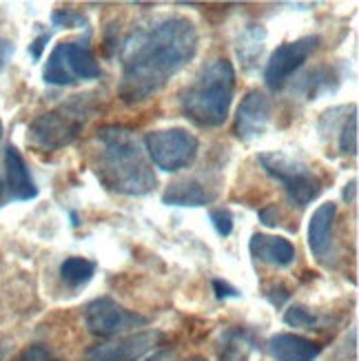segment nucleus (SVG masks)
Masks as SVG:
<instances>
[{"label": "nucleus", "mask_w": 359, "mask_h": 361, "mask_svg": "<svg viewBox=\"0 0 359 361\" xmlns=\"http://www.w3.org/2000/svg\"><path fill=\"white\" fill-rule=\"evenodd\" d=\"M197 47V29L184 16H171L151 27L135 29L120 47L118 98L129 106L149 100L189 65Z\"/></svg>", "instance_id": "obj_1"}, {"label": "nucleus", "mask_w": 359, "mask_h": 361, "mask_svg": "<svg viewBox=\"0 0 359 361\" xmlns=\"http://www.w3.org/2000/svg\"><path fill=\"white\" fill-rule=\"evenodd\" d=\"M93 171L109 191L131 197L149 195L158 178L140 137L122 124H107L96 135Z\"/></svg>", "instance_id": "obj_2"}, {"label": "nucleus", "mask_w": 359, "mask_h": 361, "mask_svg": "<svg viewBox=\"0 0 359 361\" xmlns=\"http://www.w3.org/2000/svg\"><path fill=\"white\" fill-rule=\"evenodd\" d=\"M233 93H236V69L231 60L217 58L195 75V80L180 93V109L186 120L202 129H217L229 118Z\"/></svg>", "instance_id": "obj_3"}, {"label": "nucleus", "mask_w": 359, "mask_h": 361, "mask_svg": "<svg viewBox=\"0 0 359 361\" xmlns=\"http://www.w3.org/2000/svg\"><path fill=\"white\" fill-rule=\"evenodd\" d=\"M98 111V93H75L29 124V142L42 151H58L75 142Z\"/></svg>", "instance_id": "obj_4"}, {"label": "nucleus", "mask_w": 359, "mask_h": 361, "mask_svg": "<svg viewBox=\"0 0 359 361\" xmlns=\"http://www.w3.org/2000/svg\"><path fill=\"white\" fill-rule=\"evenodd\" d=\"M257 162L264 169V173L282 184L286 200L293 207L304 209L320 197L324 184L313 166H308L306 162L291 158L282 151H264L257 155Z\"/></svg>", "instance_id": "obj_5"}, {"label": "nucleus", "mask_w": 359, "mask_h": 361, "mask_svg": "<svg viewBox=\"0 0 359 361\" xmlns=\"http://www.w3.org/2000/svg\"><path fill=\"white\" fill-rule=\"evenodd\" d=\"M142 145L151 166L164 171V173H180V171L193 166L200 153V140L182 127L149 131Z\"/></svg>", "instance_id": "obj_6"}, {"label": "nucleus", "mask_w": 359, "mask_h": 361, "mask_svg": "<svg viewBox=\"0 0 359 361\" xmlns=\"http://www.w3.org/2000/svg\"><path fill=\"white\" fill-rule=\"evenodd\" d=\"M102 75L96 56L83 42H58L42 69V80L51 87H71Z\"/></svg>", "instance_id": "obj_7"}, {"label": "nucleus", "mask_w": 359, "mask_h": 361, "mask_svg": "<svg viewBox=\"0 0 359 361\" xmlns=\"http://www.w3.org/2000/svg\"><path fill=\"white\" fill-rule=\"evenodd\" d=\"M320 36H302L298 40L279 44L264 69V85L271 91H282L293 80V75L306 65L308 58L320 49Z\"/></svg>", "instance_id": "obj_8"}, {"label": "nucleus", "mask_w": 359, "mask_h": 361, "mask_svg": "<svg viewBox=\"0 0 359 361\" xmlns=\"http://www.w3.org/2000/svg\"><path fill=\"white\" fill-rule=\"evenodd\" d=\"M85 326L96 337H116L133 331V328L147 326V317L127 310L118 302H114L111 297H100V300H93L85 308Z\"/></svg>", "instance_id": "obj_9"}, {"label": "nucleus", "mask_w": 359, "mask_h": 361, "mask_svg": "<svg viewBox=\"0 0 359 361\" xmlns=\"http://www.w3.org/2000/svg\"><path fill=\"white\" fill-rule=\"evenodd\" d=\"M271 116H273V100L264 91L251 89L238 106L236 122H233V133L242 142H253V140L267 133Z\"/></svg>", "instance_id": "obj_10"}, {"label": "nucleus", "mask_w": 359, "mask_h": 361, "mask_svg": "<svg viewBox=\"0 0 359 361\" xmlns=\"http://www.w3.org/2000/svg\"><path fill=\"white\" fill-rule=\"evenodd\" d=\"M162 341L160 331H142L116 341L98 343L85 353V361H138Z\"/></svg>", "instance_id": "obj_11"}, {"label": "nucleus", "mask_w": 359, "mask_h": 361, "mask_svg": "<svg viewBox=\"0 0 359 361\" xmlns=\"http://www.w3.org/2000/svg\"><path fill=\"white\" fill-rule=\"evenodd\" d=\"M5 180H7V197L13 202H29L38 197V186L29 173V166L20 151L13 145H7L5 149Z\"/></svg>", "instance_id": "obj_12"}, {"label": "nucleus", "mask_w": 359, "mask_h": 361, "mask_svg": "<svg viewBox=\"0 0 359 361\" xmlns=\"http://www.w3.org/2000/svg\"><path fill=\"white\" fill-rule=\"evenodd\" d=\"M248 250L251 255L269 266H277V269H288L295 262V246L291 240L282 238V235H264L255 233L251 242H248Z\"/></svg>", "instance_id": "obj_13"}, {"label": "nucleus", "mask_w": 359, "mask_h": 361, "mask_svg": "<svg viewBox=\"0 0 359 361\" xmlns=\"http://www.w3.org/2000/svg\"><path fill=\"white\" fill-rule=\"evenodd\" d=\"M217 200V188L209 186L197 178L174 182L162 193V204L166 207H207Z\"/></svg>", "instance_id": "obj_14"}, {"label": "nucleus", "mask_w": 359, "mask_h": 361, "mask_svg": "<svg viewBox=\"0 0 359 361\" xmlns=\"http://www.w3.org/2000/svg\"><path fill=\"white\" fill-rule=\"evenodd\" d=\"M269 353L275 361H315L322 346L295 333H277L269 339Z\"/></svg>", "instance_id": "obj_15"}, {"label": "nucleus", "mask_w": 359, "mask_h": 361, "mask_svg": "<svg viewBox=\"0 0 359 361\" xmlns=\"http://www.w3.org/2000/svg\"><path fill=\"white\" fill-rule=\"evenodd\" d=\"M337 217V204L324 202L313 211L308 222V248L315 257H324L329 253L333 242V228Z\"/></svg>", "instance_id": "obj_16"}, {"label": "nucleus", "mask_w": 359, "mask_h": 361, "mask_svg": "<svg viewBox=\"0 0 359 361\" xmlns=\"http://www.w3.org/2000/svg\"><path fill=\"white\" fill-rule=\"evenodd\" d=\"M339 82L341 80L333 67H317L300 78L298 85L293 87V93H298L304 100H317L324 93L335 91Z\"/></svg>", "instance_id": "obj_17"}, {"label": "nucleus", "mask_w": 359, "mask_h": 361, "mask_svg": "<svg viewBox=\"0 0 359 361\" xmlns=\"http://www.w3.org/2000/svg\"><path fill=\"white\" fill-rule=\"evenodd\" d=\"M267 44V29L262 25H246L236 40V54L244 69H255Z\"/></svg>", "instance_id": "obj_18"}, {"label": "nucleus", "mask_w": 359, "mask_h": 361, "mask_svg": "<svg viewBox=\"0 0 359 361\" xmlns=\"http://www.w3.org/2000/svg\"><path fill=\"white\" fill-rule=\"evenodd\" d=\"M255 350V337L246 328H229L220 341V361H248Z\"/></svg>", "instance_id": "obj_19"}, {"label": "nucleus", "mask_w": 359, "mask_h": 361, "mask_svg": "<svg viewBox=\"0 0 359 361\" xmlns=\"http://www.w3.org/2000/svg\"><path fill=\"white\" fill-rule=\"evenodd\" d=\"M96 275V262L85 257H67L60 264V279L69 288H83Z\"/></svg>", "instance_id": "obj_20"}, {"label": "nucleus", "mask_w": 359, "mask_h": 361, "mask_svg": "<svg viewBox=\"0 0 359 361\" xmlns=\"http://www.w3.org/2000/svg\"><path fill=\"white\" fill-rule=\"evenodd\" d=\"M357 106L346 116V120L341 122V127L337 131V147L341 155H357L359 149V127H357Z\"/></svg>", "instance_id": "obj_21"}, {"label": "nucleus", "mask_w": 359, "mask_h": 361, "mask_svg": "<svg viewBox=\"0 0 359 361\" xmlns=\"http://www.w3.org/2000/svg\"><path fill=\"white\" fill-rule=\"evenodd\" d=\"M284 322L291 328H304V331H313V328L317 326V315H315L313 310H308L306 306L295 304V306H291L284 312Z\"/></svg>", "instance_id": "obj_22"}, {"label": "nucleus", "mask_w": 359, "mask_h": 361, "mask_svg": "<svg viewBox=\"0 0 359 361\" xmlns=\"http://www.w3.org/2000/svg\"><path fill=\"white\" fill-rule=\"evenodd\" d=\"M209 219L220 238H229L233 233V213L229 209H213L209 213Z\"/></svg>", "instance_id": "obj_23"}, {"label": "nucleus", "mask_w": 359, "mask_h": 361, "mask_svg": "<svg viewBox=\"0 0 359 361\" xmlns=\"http://www.w3.org/2000/svg\"><path fill=\"white\" fill-rule=\"evenodd\" d=\"M51 23L56 27H65V29H73V27H87V18L80 11H69V9H58L51 13Z\"/></svg>", "instance_id": "obj_24"}, {"label": "nucleus", "mask_w": 359, "mask_h": 361, "mask_svg": "<svg viewBox=\"0 0 359 361\" xmlns=\"http://www.w3.org/2000/svg\"><path fill=\"white\" fill-rule=\"evenodd\" d=\"M18 361H58L56 355L51 353V348H47L44 343H31V346H27Z\"/></svg>", "instance_id": "obj_25"}, {"label": "nucleus", "mask_w": 359, "mask_h": 361, "mask_svg": "<svg viewBox=\"0 0 359 361\" xmlns=\"http://www.w3.org/2000/svg\"><path fill=\"white\" fill-rule=\"evenodd\" d=\"M213 290L217 300H231V297H240V290L236 286H231L224 279H213Z\"/></svg>", "instance_id": "obj_26"}, {"label": "nucleus", "mask_w": 359, "mask_h": 361, "mask_svg": "<svg viewBox=\"0 0 359 361\" xmlns=\"http://www.w3.org/2000/svg\"><path fill=\"white\" fill-rule=\"evenodd\" d=\"M257 217H260V222L264 224V226H269V228H275L279 222V211H277V207L275 204H269V207H264L262 211H257Z\"/></svg>", "instance_id": "obj_27"}, {"label": "nucleus", "mask_w": 359, "mask_h": 361, "mask_svg": "<svg viewBox=\"0 0 359 361\" xmlns=\"http://www.w3.org/2000/svg\"><path fill=\"white\" fill-rule=\"evenodd\" d=\"M267 297H269V302L273 306H282L288 300V297H291V290L286 286H282V284H275L273 288H269Z\"/></svg>", "instance_id": "obj_28"}, {"label": "nucleus", "mask_w": 359, "mask_h": 361, "mask_svg": "<svg viewBox=\"0 0 359 361\" xmlns=\"http://www.w3.org/2000/svg\"><path fill=\"white\" fill-rule=\"evenodd\" d=\"M13 56V42L7 38H0V71L7 67V62Z\"/></svg>", "instance_id": "obj_29"}, {"label": "nucleus", "mask_w": 359, "mask_h": 361, "mask_svg": "<svg viewBox=\"0 0 359 361\" xmlns=\"http://www.w3.org/2000/svg\"><path fill=\"white\" fill-rule=\"evenodd\" d=\"M47 42H49V34H42V36H38L34 42L29 44V54H31V58L34 60H40L42 58V51H44V47H47Z\"/></svg>", "instance_id": "obj_30"}, {"label": "nucleus", "mask_w": 359, "mask_h": 361, "mask_svg": "<svg viewBox=\"0 0 359 361\" xmlns=\"http://www.w3.org/2000/svg\"><path fill=\"white\" fill-rule=\"evenodd\" d=\"M355 193H357V180H351V184H346L341 197H344V202H353L355 200Z\"/></svg>", "instance_id": "obj_31"}, {"label": "nucleus", "mask_w": 359, "mask_h": 361, "mask_svg": "<svg viewBox=\"0 0 359 361\" xmlns=\"http://www.w3.org/2000/svg\"><path fill=\"white\" fill-rule=\"evenodd\" d=\"M171 357V350H155L151 357H147L145 361H166Z\"/></svg>", "instance_id": "obj_32"}, {"label": "nucleus", "mask_w": 359, "mask_h": 361, "mask_svg": "<svg viewBox=\"0 0 359 361\" xmlns=\"http://www.w3.org/2000/svg\"><path fill=\"white\" fill-rule=\"evenodd\" d=\"M0 137H3V122H0ZM5 202V184H3V178H0V204Z\"/></svg>", "instance_id": "obj_33"}, {"label": "nucleus", "mask_w": 359, "mask_h": 361, "mask_svg": "<svg viewBox=\"0 0 359 361\" xmlns=\"http://www.w3.org/2000/svg\"><path fill=\"white\" fill-rule=\"evenodd\" d=\"M186 361H209V359H205V357H191V359H186Z\"/></svg>", "instance_id": "obj_34"}]
</instances>
